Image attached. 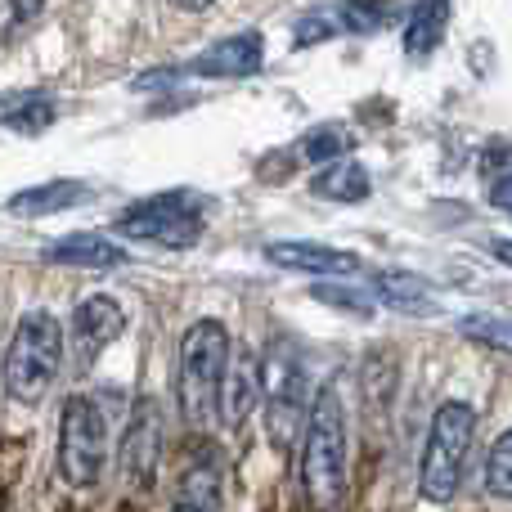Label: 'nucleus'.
Returning <instances> with one entry per match:
<instances>
[{
    "instance_id": "f257e3e1",
    "label": "nucleus",
    "mask_w": 512,
    "mask_h": 512,
    "mask_svg": "<svg viewBox=\"0 0 512 512\" xmlns=\"http://www.w3.org/2000/svg\"><path fill=\"white\" fill-rule=\"evenodd\" d=\"M346 441L342 387L324 382L301 427V490L315 508H337L346 499Z\"/></svg>"
},
{
    "instance_id": "f03ea898",
    "label": "nucleus",
    "mask_w": 512,
    "mask_h": 512,
    "mask_svg": "<svg viewBox=\"0 0 512 512\" xmlns=\"http://www.w3.org/2000/svg\"><path fill=\"white\" fill-rule=\"evenodd\" d=\"M230 328L221 319H198L180 337V364H176V396L180 414L189 427L221 423V382L230 364Z\"/></svg>"
},
{
    "instance_id": "7ed1b4c3",
    "label": "nucleus",
    "mask_w": 512,
    "mask_h": 512,
    "mask_svg": "<svg viewBox=\"0 0 512 512\" xmlns=\"http://www.w3.org/2000/svg\"><path fill=\"white\" fill-rule=\"evenodd\" d=\"M63 360H68V337H63L59 315L27 310L5 346V369H0L5 373V391L18 405H41L50 396V387L59 382Z\"/></svg>"
},
{
    "instance_id": "20e7f679",
    "label": "nucleus",
    "mask_w": 512,
    "mask_h": 512,
    "mask_svg": "<svg viewBox=\"0 0 512 512\" xmlns=\"http://www.w3.org/2000/svg\"><path fill=\"white\" fill-rule=\"evenodd\" d=\"M472 441H477V409L463 400H441L427 427L423 459H418V495L427 504H450L459 495Z\"/></svg>"
},
{
    "instance_id": "39448f33",
    "label": "nucleus",
    "mask_w": 512,
    "mask_h": 512,
    "mask_svg": "<svg viewBox=\"0 0 512 512\" xmlns=\"http://www.w3.org/2000/svg\"><path fill=\"white\" fill-rule=\"evenodd\" d=\"M310 373L292 342H274L261 360V405L274 450H292L310 414Z\"/></svg>"
},
{
    "instance_id": "423d86ee",
    "label": "nucleus",
    "mask_w": 512,
    "mask_h": 512,
    "mask_svg": "<svg viewBox=\"0 0 512 512\" xmlns=\"http://www.w3.org/2000/svg\"><path fill=\"white\" fill-rule=\"evenodd\" d=\"M203 212H207L203 194H194V189H167V194H149L140 203H131L117 216L113 230L122 239L180 252L203 239Z\"/></svg>"
},
{
    "instance_id": "0eeeda50",
    "label": "nucleus",
    "mask_w": 512,
    "mask_h": 512,
    "mask_svg": "<svg viewBox=\"0 0 512 512\" xmlns=\"http://www.w3.org/2000/svg\"><path fill=\"white\" fill-rule=\"evenodd\" d=\"M108 418L95 396H68L59 409V477L72 490H95L108 472Z\"/></svg>"
},
{
    "instance_id": "6e6552de",
    "label": "nucleus",
    "mask_w": 512,
    "mask_h": 512,
    "mask_svg": "<svg viewBox=\"0 0 512 512\" xmlns=\"http://www.w3.org/2000/svg\"><path fill=\"white\" fill-rule=\"evenodd\" d=\"M162 445H167V423H162L158 396H140L131 405V418H126L122 432V454H117L131 490H153L162 468Z\"/></svg>"
},
{
    "instance_id": "1a4fd4ad",
    "label": "nucleus",
    "mask_w": 512,
    "mask_h": 512,
    "mask_svg": "<svg viewBox=\"0 0 512 512\" xmlns=\"http://www.w3.org/2000/svg\"><path fill=\"white\" fill-rule=\"evenodd\" d=\"M265 63V36L261 32H234L225 41L207 45L198 59H189L185 77H207V81H234V77H252Z\"/></svg>"
},
{
    "instance_id": "9d476101",
    "label": "nucleus",
    "mask_w": 512,
    "mask_h": 512,
    "mask_svg": "<svg viewBox=\"0 0 512 512\" xmlns=\"http://www.w3.org/2000/svg\"><path fill=\"white\" fill-rule=\"evenodd\" d=\"M126 328V310L117 306L113 297L95 292V297H81L77 310H72V346H77L81 364H95L108 346L122 337Z\"/></svg>"
},
{
    "instance_id": "9b49d317",
    "label": "nucleus",
    "mask_w": 512,
    "mask_h": 512,
    "mask_svg": "<svg viewBox=\"0 0 512 512\" xmlns=\"http://www.w3.org/2000/svg\"><path fill=\"white\" fill-rule=\"evenodd\" d=\"M265 261L292 274H315V279H346V274H355L364 265L355 252L328 248V243H301V239L265 243Z\"/></svg>"
},
{
    "instance_id": "f8f14e48",
    "label": "nucleus",
    "mask_w": 512,
    "mask_h": 512,
    "mask_svg": "<svg viewBox=\"0 0 512 512\" xmlns=\"http://www.w3.org/2000/svg\"><path fill=\"white\" fill-rule=\"evenodd\" d=\"M256 409H261V360L252 351H230L221 382V423L239 432Z\"/></svg>"
},
{
    "instance_id": "ddd939ff",
    "label": "nucleus",
    "mask_w": 512,
    "mask_h": 512,
    "mask_svg": "<svg viewBox=\"0 0 512 512\" xmlns=\"http://www.w3.org/2000/svg\"><path fill=\"white\" fill-rule=\"evenodd\" d=\"M369 292L378 297V306L396 310V315H436L441 301H436V288L414 270H373L369 274Z\"/></svg>"
},
{
    "instance_id": "4468645a",
    "label": "nucleus",
    "mask_w": 512,
    "mask_h": 512,
    "mask_svg": "<svg viewBox=\"0 0 512 512\" xmlns=\"http://www.w3.org/2000/svg\"><path fill=\"white\" fill-rule=\"evenodd\" d=\"M41 256L50 265H63V270H99V274L126 265V248L117 239H108V234H68V239L50 243Z\"/></svg>"
},
{
    "instance_id": "2eb2a0df",
    "label": "nucleus",
    "mask_w": 512,
    "mask_h": 512,
    "mask_svg": "<svg viewBox=\"0 0 512 512\" xmlns=\"http://www.w3.org/2000/svg\"><path fill=\"white\" fill-rule=\"evenodd\" d=\"M221 459H216V450H198L194 459H189V468L180 472V486H176V508L185 512H212L225 504L221 495Z\"/></svg>"
},
{
    "instance_id": "dca6fc26",
    "label": "nucleus",
    "mask_w": 512,
    "mask_h": 512,
    "mask_svg": "<svg viewBox=\"0 0 512 512\" xmlns=\"http://www.w3.org/2000/svg\"><path fill=\"white\" fill-rule=\"evenodd\" d=\"M90 198L86 180H45V185H27L18 189L5 203L9 216H54V212H72Z\"/></svg>"
},
{
    "instance_id": "f3484780",
    "label": "nucleus",
    "mask_w": 512,
    "mask_h": 512,
    "mask_svg": "<svg viewBox=\"0 0 512 512\" xmlns=\"http://www.w3.org/2000/svg\"><path fill=\"white\" fill-rule=\"evenodd\" d=\"M310 194L324 203H364L373 194V180L355 158H333L310 176Z\"/></svg>"
},
{
    "instance_id": "a211bd4d",
    "label": "nucleus",
    "mask_w": 512,
    "mask_h": 512,
    "mask_svg": "<svg viewBox=\"0 0 512 512\" xmlns=\"http://www.w3.org/2000/svg\"><path fill=\"white\" fill-rule=\"evenodd\" d=\"M445 27H450V0H418V9L405 23V50L409 59H423L441 45Z\"/></svg>"
},
{
    "instance_id": "6ab92c4d",
    "label": "nucleus",
    "mask_w": 512,
    "mask_h": 512,
    "mask_svg": "<svg viewBox=\"0 0 512 512\" xmlns=\"http://www.w3.org/2000/svg\"><path fill=\"white\" fill-rule=\"evenodd\" d=\"M297 153H301V162H310V167H324V162L346 158V153H351V135H346L342 126L324 122V126H315V131L301 135Z\"/></svg>"
},
{
    "instance_id": "aec40b11",
    "label": "nucleus",
    "mask_w": 512,
    "mask_h": 512,
    "mask_svg": "<svg viewBox=\"0 0 512 512\" xmlns=\"http://www.w3.org/2000/svg\"><path fill=\"white\" fill-rule=\"evenodd\" d=\"M459 333L477 346H490V351H508L512 355V319L508 315H490V310H477V315L459 319Z\"/></svg>"
},
{
    "instance_id": "412c9836",
    "label": "nucleus",
    "mask_w": 512,
    "mask_h": 512,
    "mask_svg": "<svg viewBox=\"0 0 512 512\" xmlns=\"http://www.w3.org/2000/svg\"><path fill=\"white\" fill-rule=\"evenodd\" d=\"M391 14H396V0H346L337 23L346 32H378V27L391 23Z\"/></svg>"
},
{
    "instance_id": "4be33fe9",
    "label": "nucleus",
    "mask_w": 512,
    "mask_h": 512,
    "mask_svg": "<svg viewBox=\"0 0 512 512\" xmlns=\"http://www.w3.org/2000/svg\"><path fill=\"white\" fill-rule=\"evenodd\" d=\"M0 126H9V131H23V135H41L54 126V104L50 99H23L18 108H9L5 117H0Z\"/></svg>"
},
{
    "instance_id": "5701e85b",
    "label": "nucleus",
    "mask_w": 512,
    "mask_h": 512,
    "mask_svg": "<svg viewBox=\"0 0 512 512\" xmlns=\"http://www.w3.org/2000/svg\"><path fill=\"white\" fill-rule=\"evenodd\" d=\"M486 490L499 499H512V427L490 445V459H486Z\"/></svg>"
},
{
    "instance_id": "b1692460",
    "label": "nucleus",
    "mask_w": 512,
    "mask_h": 512,
    "mask_svg": "<svg viewBox=\"0 0 512 512\" xmlns=\"http://www.w3.org/2000/svg\"><path fill=\"white\" fill-rule=\"evenodd\" d=\"M41 9H45V0H0V45L18 41L41 18Z\"/></svg>"
},
{
    "instance_id": "393cba45",
    "label": "nucleus",
    "mask_w": 512,
    "mask_h": 512,
    "mask_svg": "<svg viewBox=\"0 0 512 512\" xmlns=\"http://www.w3.org/2000/svg\"><path fill=\"white\" fill-rule=\"evenodd\" d=\"M315 301H324V306H333V310H351V315H360V319H369L373 310V297L369 292H360V288H342V283H328V279H319L315 283Z\"/></svg>"
},
{
    "instance_id": "a878e982",
    "label": "nucleus",
    "mask_w": 512,
    "mask_h": 512,
    "mask_svg": "<svg viewBox=\"0 0 512 512\" xmlns=\"http://www.w3.org/2000/svg\"><path fill=\"white\" fill-rule=\"evenodd\" d=\"M337 27H342V23H337L333 14H324V9H319V14H306V18H301L297 32H292V41H297L301 50H306V45H315V41H328V36H333Z\"/></svg>"
},
{
    "instance_id": "bb28decb",
    "label": "nucleus",
    "mask_w": 512,
    "mask_h": 512,
    "mask_svg": "<svg viewBox=\"0 0 512 512\" xmlns=\"http://www.w3.org/2000/svg\"><path fill=\"white\" fill-rule=\"evenodd\" d=\"M490 207H499V212L512 216V158L499 162L495 180H490Z\"/></svg>"
},
{
    "instance_id": "cd10ccee",
    "label": "nucleus",
    "mask_w": 512,
    "mask_h": 512,
    "mask_svg": "<svg viewBox=\"0 0 512 512\" xmlns=\"http://www.w3.org/2000/svg\"><path fill=\"white\" fill-rule=\"evenodd\" d=\"M171 5H180V9H207L212 0H171Z\"/></svg>"
}]
</instances>
